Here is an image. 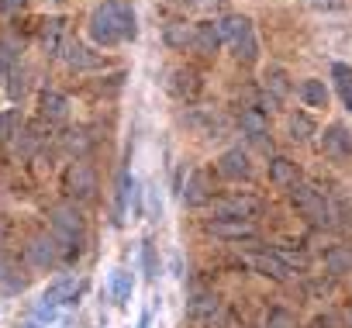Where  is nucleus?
<instances>
[{
    "instance_id": "21",
    "label": "nucleus",
    "mask_w": 352,
    "mask_h": 328,
    "mask_svg": "<svg viewBox=\"0 0 352 328\" xmlns=\"http://www.w3.org/2000/svg\"><path fill=\"white\" fill-rule=\"evenodd\" d=\"M331 80H335V87H338V94H342V104L352 111V66L335 63V66H331Z\"/></svg>"
},
{
    "instance_id": "16",
    "label": "nucleus",
    "mask_w": 352,
    "mask_h": 328,
    "mask_svg": "<svg viewBox=\"0 0 352 328\" xmlns=\"http://www.w3.org/2000/svg\"><path fill=\"white\" fill-rule=\"evenodd\" d=\"M252 263H256V270H259L263 276H270V280H287V276H290V266H287L276 252H259Z\"/></svg>"
},
{
    "instance_id": "18",
    "label": "nucleus",
    "mask_w": 352,
    "mask_h": 328,
    "mask_svg": "<svg viewBox=\"0 0 352 328\" xmlns=\"http://www.w3.org/2000/svg\"><path fill=\"white\" fill-rule=\"evenodd\" d=\"M63 56H66V63H69L73 69H94V66L100 63L97 56L87 52V45H80V42H73V39L63 42Z\"/></svg>"
},
{
    "instance_id": "6",
    "label": "nucleus",
    "mask_w": 352,
    "mask_h": 328,
    "mask_svg": "<svg viewBox=\"0 0 352 328\" xmlns=\"http://www.w3.org/2000/svg\"><path fill=\"white\" fill-rule=\"evenodd\" d=\"M256 211H259V201H256V197L232 194V197L214 201V215H218V218H242V221H252Z\"/></svg>"
},
{
    "instance_id": "3",
    "label": "nucleus",
    "mask_w": 352,
    "mask_h": 328,
    "mask_svg": "<svg viewBox=\"0 0 352 328\" xmlns=\"http://www.w3.org/2000/svg\"><path fill=\"white\" fill-rule=\"evenodd\" d=\"M218 28H221V39L232 42V49H235L239 59L256 63V56H259V42H256V35H252V21H249L245 14H228Z\"/></svg>"
},
{
    "instance_id": "30",
    "label": "nucleus",
    "mask_w": 352,
    "mask_h": 328,
    "mask_svg": "<svg viewBox=\"0 0 352 328\" xmlns=\"http://www.w3.org/2000/svg\"><path fill=\"white\" fill-rule=\"evenodd\" d=\"M266 328H297V318L287 307H273L270 318H266Z\"/></svg>"
},
{
    "instance_id": "34",
    "label": "nucleus",
    "mask_w": 352,
    "mask_h": 328,
    "mask_svg": "<svg viewBox=\"0 0 352 328\" xmlns=\"http://www.w3.org/2000/svg\"><path fill=\"white\" fill-rule=\"evenodd\" d=\"M0 287H11V290H21L25 287V280L11 270V266H0Z\"/></svg>"
},
{
    "instance_id": "29",
    "label": "nucleus",
    "mask_w": 352,
    "mask_h": 328,
    "mask_svg": "<svg viewBox=\"0 0 352 328\" xmlns=\"http://www.w3.org/2000/svg\"><path fill=\"white\" fill-rule=\"evenodd\" d=\"M59 35H63V21L56 18V21H45V32H42V42H45V49L49 52H59L63 49V42H59Z\"/></svg>"
},
{
    "instance_id": "22",
    "label": "nucleus",
    "mask_w": 352,
    "mask_h": 328,
    "mask_svg": "<svg viewBox=\"0 0 352 328\" xmlns=\"http://www.w3.org/2000/svg\"><path fill=\"white\" fill-rule=\"evenodd\" d=\"M166 45H173V49L194 45V28L184 25V21H169V25H166Z\"/></svg>"
},
{
    "instance_id": "17",
    "label": "nucleus",
    "mask_w": 352,
    "mask_h": 328,
    "mask_svg": "<svg viewBox=\"0 0 352 328\" xmlns=\"http://www.w3.org/2000/svg\"><path fill=\"white\" fill-rule=\"evenodd\" d=\"M270 180H273L276 187H294V184H297V162H290L287 155H276V159L270 162Z\"/></svg>"
},
{
    "instance_id": "4",
    "label": "nucleus",
    "mask_w": 352,
    "mask_h": 328,
    "mask_svg": "<svg viewBox=\"0 0 352 328\" xmlns=\"http://www.w3.org/2000/svg\"><path fill=\"white\" fill-rule=\"evenodd\" d=\"M294 208H297L311 225H331V218H335L328 197H324L318 187H311V184H294Z\"/></svg>"
},
{
    "instance_id": "19",
    "label": "nucleus",
    "mask_w": 352,
    "mask_h": 328,
    "mask_svg": "<svg viewBox=\"0 0 352 328\" xmlns=\"http://www.w3.org/2000/svg\"><path fill=\"white\" fill-rule=\"evenodd\" d=\"M324 270H328L331 276H345V273H352V249H345V245L328 249V252H324Z\"/></svg>"
},
{
    "instance_id": "2",
    "label": "nucleus",
    "mask_w": 352,
    "mask_h": 328,
    "mask_svg": "<svg viewBox=\"0 0 352 328\" xmlns=\"http://www.w3.org/2000/svg\"><path fill=\"white\" fill-rule=\"evenodd\" d=\"M52 235L63 245V259L80 256V239H83V215L69 204L52 208Z\"/></svg>"
},
{
    "instance_id": "25",
    "label": "nucleus",
    "mask_w": 352,
    "mask_h": 328,
    "mask_svg": "<svg viewBox=\"0 0 352 328\" xmlns=\"http://www.w3.org/2000/svg\"><path fill=\"white\" fill-rule=\"evenodd\" d=\"M187 311H190V318H214L218 314V297L214 294H197L190 304H187Z\"/></svg>"
},
{
    "instance_id": "7",
    "label": "nucleus",
    "mask_w": 352,
    "mask_h": 328,
    "mask_svg": "<svg viewBox=\"0 0 352 328\" xmlns=\"http://www.w3.org/2000/svg\"><path fill=\"white\" fill-rule=\"evenodd\" d=\"M66 190H69L73 197H94V190H97V173L87 166L83 159H76L73 166H69V173H66Z\"/></svg>"
},
{
    "instance_id": "27",
    "label": "nucleus",
    "mask_w": 352,
    "mask_h": 328,
    "mask_svg": "<svg viewBox=\"0 0 352 328\" xmlns=\"http://www.w3.org/2000/svg\"><path fill=\"white\" fill-rule=\"evenodd\" d=\"M169 90H173L176 97H187V94H194V90H197V73H190V69H176V73H173Z\"/></svg>"
},
{
    "instance_id": "24",
    "label": "nucleus",
    "mask_w": 352,
    "mask_h": 328,
    "mask_svg": "<svg viewBox=\"0 0 352 328\" xmlns=\"http://www.w3.org/2000/svg\"><path fill=\"white\" fill-rule=\"evenodd\" d=\"M287 94H290V76H287L283 69H270V73H266V97H273V100L280 104Z\"/></svg>"
},
{
    "instance_id": "14",
    "label": "nucleus",
    "mask_w": 352,
    "mask_h": 328,
    "mask_svg": "<svg viewBox=\"0 0 352 328\" xmlns=\"http://www.w3.org/2000/svg\"><path fill=\"white\" fill-rule=\"evenodd\" d=\"M66 114H69V97L59 94V90H45V94H42V118L63 121Z\"/></svg>"
},
{
    "instance_id": "36",
    "label": "nucleus",
    "mask_w": 352,
    "mask_h": 328,
    "mask_svg": "<svg viewBox=\"0 0 352 328\" xmlns=\"http://www.w3.org/2000/svg\"><path fill=\"white\" fill-rule=\"evenodd\" d=\"M21 8H25V0H0V11H4V14H14Z\"/></svg>"
},
{
    "instance_id": "1",
    "label": "nucleus",
    "mask_w": 352,
    "mask_h": 328,
    "mask_svg": "<svg viewBox=\"0 0 352 328\" xmlns=\"http://www.w3.org/2000/svg\"><path fill=\"white\" fill-rule=\"evenodd\" d=\"M135 35H138L135 11L124 0H107V4H100L90 14V39L97 45H118V42H128Z\"/></svg>"
},
{
    "instance_id": "8",
    "label": "nucleus",
    "mask_w": 352,
    "mask_h": 328,
    "mask_svg": "<svg viewBox=\"0 0 352 328\" xmlns=\"http://www.w3.org/2000/svg\"><path fill=\"white\" fill-rule=\"evenodd\" d=\"M83 287H87V283H83L80 276H63V280H56V283L45 290L42 300H45L49 307H56V304H76V297L83 294Z\"/></svg>"
},
{
    "instance_id": "28",
    "label": "nucleus",
    "mask_w": 352,
    "mask_h": 328,
    "mask_svg": "<svg viewBox=\"0 0 352 328\" xmlns=\"http://www.w3.org/2000/svg\"><path fill=\"white\" fill-rule=\"evenodd\" d=\"M311 135H314V121L307 114H294L290 118V138L294 142H307Z\"/></svg>"
},
{
    "instance_id": "26",
    "label": "nucleus",
    "mask_w": 352,
    "mask_h": 328,
    "mask_svg": "<svg viewBox=\"0 0 352 328\" xmlns=\"http://www.w3.org/2000/svg\"><path fill=\"white\" fill-rule=\"evenodd\" d=\"M63 145H66V152H73V155H87L90 145H94V138H90L83 128H76V131H66V135H63Z\"/></svg>"
},
{
    "instance_id": "40",
    "label": "nucleus",
    "mask_w": 352,
    "mask_h": 328,
    "mask_svg": "<svg viewBox=\"0 0 352 328\" xmlns=\"http://www.w3.org/2000/svg\"><path fill=\"white\" fill-rule=\"evenodd\" d=\"M25 328H42V325H35V321H32V325H25Z\"/></svg>"
},
{
    "instance_id": "11",
    "label": "nucleus",
    "mask_w": 352,
    "mask_h": 328,
    "mask_svg": "<svg viewBox=\"0 0 352 328\" xmlns=\"http://www.w3.org/2000/svg\"><path fill=\"white\" fill-rule=\"evenodd\" d=\"M249 155L242 152V149H228L221 159H218V173L225 177V180H245L249 177Z\"/></svg>"
},
{
    "instance_id": "15",
    "label": "nucleus",
    "mask_w": 352,
    "mask_h": 328,
    "mask_svg": "<svg viewBox=\"0 0 352 328\" xmlns=\"http://www.w3.org/2000/svg\"><path fill=\"white\" fill-rule=\"evenodd\" d=\"M242 131L256 142V145H266V135H270V128H266V118H263V111H256V107H249V111H242Z\"/></svg>"
},
{
    "instance_id": "20",
    "label": "nucleus",
    "mask_w": 352,
    "mask_h": 328,
    "mask_svg": "<svg viewBox=\"0 0 352 328\" xmlns=\"http://www.w3.org/2000/svg\"><path fill=\"white\" fill-rule=\"evenodd\" d=\"M194 45L201 49V52H218V45H221V28L218 25H197L194 28Z\"/></svg>"
},
{
    "instance_id": "33",
    "label": "nucleus",
    "mask_w": 352,
    "mask_h": 328,
    "mask_svg": "<svg viewBox=\"0 0 352 328\" xmlns=\"http://www.w3.org/2000/svg\"><path fill=\"white\" fill-rule=\"evenodd\" d=\"M11 63H14V49H11L8 42H0V83L8 80V73H11Z\"/></svg>"
},
{
    "instance_id": "39",
    "label": "nucleus",
    "mask_w": 352,
    "mask_h": 328,
    "mask_svg": "<svg viewBox=\"0 0 352 328\" xmlns=\"http://www.w3.org/2000/svg\"><path fill=\"white\" fill-rule=\"evenodd\" d=\"M190 4H194V8H214L218 0H190Z\"/></svg>"
},
{
    "instance_id": "23",
    "label": "nucleus",
    "mask_w": 352,
    "mask_h": 328,
    "mask_svg": "<svg viewBox=\"0 0 352 328\" xmlns=\"http://www.w3.org/2000/svg\"><path fill=\"white\" fill-rule=\"evenodd\" d=\"M300 97L307 107H328V87L321 80H304L300 83Z\"/></svg>"
},
{
    "instance_id": "41",
    "label": "nucleus",
    "mask_w": 352,
    "mask_h": 328,
    "mask_svg": "<svg viewBox=\"0 0 352 328\" xmlns=\"http://www.w3.org/2000/svg\"><path fill=\"white\" fill-rule=\"evenodd\" d=\"M349 325H352V318H349Z\"/></svg>"
},
{
    "instance_id": "32",
    "label": "nucleus",
    "mask_w": 352,
    "mask_h": 328,
    "mask_svg": "<svg viewBox=\"0 0 352 328\" xmlns=\"http://www.w3.org/2000/svg\"><path fill=\"white\" fill-rule=\"evenodd\" d=\"M18 121H21V118H18L14 111H11V114H0V142H11V138L18 135V131H14Z\"/></svg>"
},
{
    "instance_id": "31",
    "label": "nucleus",
    "mask_w": 352,
    "mask_h": 328,
    "mask_svg": "<svg viewBox=\"0 0 352 328\" xmlns=\"http://www.w3.org/2000/svg\"><path fill=\"white\" fill-rule=\"evenodd\" d=\"M8 94H11V100H21V94H25V87H28V80H25V69H11L8 73Z\"/></svg>"
},
{
    "instance_id": "5",
    "label": "nucleus",
    "mask_w": 352,
    "mask_h": 328,
    "mask_svg": "<svg viewBox=\"0 0 352 328\" xmlns=\"http://www.w3.org/2000/svg\"><path fill=\"white\" fill-rule=\"evenodd\" d=\"M63 259V245L56 235H35L32 245H28V263L38 266V270H49Z\"/></svg>"
},
{
    "instance_id": "35",
    "label": "nucleus",
    "mask_w": 352,
    "mask_h": 328,
    "mask_svg": "<svg viewBox=\"0 0 352 328\" xmlns=\"http://www.w3.org/2000/svg\"><path fill=\"white\" fill-rule=\"evenodd\" d=\"M142 263H145V273H148V276L159 273V266H155V252H152V242L142 245Z\"/></svg>"
},
{
    "instance_id": "37",
    "label": "nucleus",
    "mask_w": 352,
    "mask_h": 328,
    "mask_svg": "<svg viewBox=\"0 0 352 328\" xmlns=\"http://www.w3.org/2000/svg\"><path fill=\"white\" fill-rule=\"evenodd\" d=\"M314 8H324V11H342V0H311Z\"/></svg>"
},
{
    "instance_id": "9",
    "label": "nucleus",
    "mask_w": 352,
    "mask_h": 328,
    "mask_svg": "<svg viewBox=\"0 0 352 328\" xmlns=\"http://www.w3.org/2000/svg\"><path fill=\"white\" fill-rule=\"evenodd\" d=\"M321 149H324V155H331V159H349V155H352V135H349V128H345V124L324 128Z\"/></svg>"
},
{
    "instance_id": "12",
    "label": "nucleus",
    "mask_w": 352,
    "mask_h": 328,
    "mask_svg": "<svg viewBox=\"0 0 352 328\" xmlns=\"http://www.w3.org/2000/svg\"><path fill=\"white\" fill-rule=\"evenodd\" d=\"M107 290H111V300H114L118 307H128V300H131V294H135V276H131L128 270H114L111 280H107Z\"/></svg>"
},
{
    "instance_id": "13",
    "label": "nucleus",
    "mask_w": 352,
    "mask_h": 328,
    "mask_svg": "<svg viewBox=\"0 0 352 328\" xmlns=\"http://www.w3.org/2000/svg\"><path fill=\"white\" fill-rule=\"evenodd\" d=\"M184 201H187L190 208H201V204H208V201H211V184H208V177H204V173H190V177H187Z\"/></svg>"
},
{
    "instance_id": "38",
    "label": "nucleus",
    "mask_w": 352,
    "mask_h": 328,
    "mask_svg": "<svg viewBox=\"0 0 352 328\" xmlns=\"http://www.w3.org/2000/svg\"><path fill=\"white\" fill-rule=\"evenodd\" d=\"M314 328H338V321H335L331 314H324V318H318V321H314Z\"/></svg>"
},
{
    "instance_id": "10",
    "label": "nucleus",
    "mask_w": 352,
    "mask_h": 328,
    "mask_svg": "<svg viewBox=\"0 0 352 328\" xmlns=\"http://www.w3.org/2000/svg\"><path fill=\"white\" fill-rule=\"evenodd\" d=\"M211 235L218 239H232V242H242V239H256V225L252 221H242V218H218L208 225Z\"/></svg>"
}]
</instances>
